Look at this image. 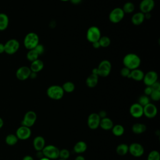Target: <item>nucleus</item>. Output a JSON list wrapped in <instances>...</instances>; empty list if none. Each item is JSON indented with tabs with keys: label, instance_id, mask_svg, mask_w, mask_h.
<instances>
[{
	"label": "nucleus",
	"instance_id": "nucleus-1",
	"mask_svg": "<svg viewBox=\"0 0 160 160\" xmlns=\"http://www.w3.org/2000/svg\"><path fill=\"white\" fill-rule=\"evenodd\" d=\"M122 63L124 67L131 71L139 68L141 63V60L140 57L136 54L128 53L124 56Z\"/></svg>",
	"mask_w": 160,
	"mask_h": 160
},
{
	"label": "nucleus",
	"instance_id": "nucleus-2",
	"mask_svg": "<svg viewBox=\"0 0 160 160\" xmlns=\"http://www.w3.org/2000/svg\"><path fill=\"white\" fill-rule=\"evenodd\" d=\"M112 65L109 61L102 60L101 61L97 68L92 69V73L101 77H107L111 71Z\"/></svg>",
	"mask_w": 160,
	"mask_h": 160
},
{
	"label": "nucleus",
	"instance_id": "nucleus-3",
	"mask_svg": "<svg viewBox=\"0 0 160 160\" xmlns=\"http://www.w3.org/2000/svg\"><path fill=\"white\" fill-rule=\"evenodd\" d=\"M23 44L27 49H33L38 44H39V38L36 32H29L25 36Z\"/></svg>",
	"mask_w": 160,
	"mask_h": 160
},
{
	"label": "nucleus",
	"instance_id": "nucleus-4",
	"mask_svg": "<svg viewBox=\"0 0 160 160\" xmlns=\"http://www.w3.org/2000/svg\"><path fill=\"white\" fill-rule=\"evenodd\" d=\"M47 96L51 99L59 100L62 99L64 92L62 86L59 85H52L48 87L46 91Z\"/></svg>",
	"mask_w": 160,
	"mask_h": 160
},
{
	"label": "nucleus",
	"instance_id": "nucleus-5",
	"mask_svg": "<svg viewBox=\"0 0 160 160\" xmlns=\"http://www.w3.org/2000/svg\"><path fill=\"white\" fill-rule=\"evenodd\" d=\"M44 157L49 159H56L59 158V149L55 146L49 144L45 146L42 150Z\"/></svg>",
	"mask_w": 160,
	"mask_h": 160
},
{
	"label": "nucleus",
	"instance_id": "nucleus-6",
	"mask_svg": "<svg viewBox=\"0 0 160 160\" xmlns=\"http://www.w3.org/2000/svg\"><path fill=\"white\" fill-rule=\"evenodd\" d=\"M101 37V33L99 28L97 26H92L89 27L86 32V39L91 43L98 41Z\"/></svg>",
	"mask_w": 160,
	"mask_h": 160
},
{
	"label": "nucleus",
	"instance_id": "nucleus-7",
	"mask_svg": "<svg viewBox=\"0 0 160 160\" xmlns=\"http://www.w3.org/2000/svg\"><path fill=\"white\" fill-rule=\"evenodd\" d=\"M4 52L8 54L12 55L15 54L19 49V42L15 39H11L4 44Z\"/></svg>",
	"mask_w": 160,
	"mask_h": 160
},
{
	"label": "nucleus",
	"instance_id": "nucleus-8",
	"mask_svg": "<svg viewBox=\"0 0 160 160\" xmlns=\"http://www.w3.org/2000/svg\"><path fill=\"white\" fill-rule=\"evenodd\" d=\"M36 119V113L33 111H28L25 113L21 124L22 126L31 128L34 124Z\"/></svg>",
	"mask_w": 160,
	"mask_h": 160
},
{
	"label": "nucleus",
	"instance_id": "nucleus-9",
	"mask_svg": "<svg viewBox=\"0 0 160 160\" xmlns=\"http://www.w3.org/2000/svg\"><path fill=\"white\" fill-rule=\"evenodd\" d=\"M124 15L125 14L122 8H115L110 12L109 14V19L112 23L116 24L123 19Z\"/></svg>",
	"mask_w": 160,
	"mask_h": 160
},
{
	"label": "nucleus",
	"instance_id": "nucleus-10",
	"mask_svg": "<svg viewBox=\"0 0 160 160\" xmlns=\"http://www.w3.org/2000/svg\"><path fill=\"white\" fill-rule=\"evenodd\" d=\"M128 152L134 157L139 158L143 155L144 149L143 146L138 142H133L129 146Z\"/></svg>",
	"mask_w": 160,
	"mask_h": 160
},
{
	"label": "nucleus",
	"instance_id": "nucleus-11",
	"mask_svg": "<svg viewBox=\"0 0 160 160\" xmlns=\"http://www.w3.org/2000/svg\"><path fill=\"white\" fill-rule=\"evenodd\" d=\"M15 134L18 139L26 140L30 138L31 135V130L30 128L21 125L16 129Z\"/></svg>",
	"mask_w": 160,
	"mask_h": 160
},
{
	"label": "nucleus",
	"instance_id": "nucleus-12",
	"mask_svg": "<svg viewBox=\"0 0 160 160\" xmlns=\"http://www.w3.org/2000/svg\"><path fill=\"white\" fill-rule=\"evenodd\" d=\"M101 118L98 113L92 112L88 118V126L91 129H96L99 126Z\"/></svg>",
	"mask_w": 160,
	"mask_h": 160
},
{
	"label": "nucleus",
	"instance_id": "nucleus-13",
	"mask_svg": "<svg viewBox=\"0 0 160 160\" xmlns=\"http://www.w3.org/2000/svg\"><path fill=\"white\" fill-rule=\"evenodd\" d=\"M31 71L29 67L26 66H23L19 67L16 72V76L18 79L20 81H24L28 79L30 76Z\"/></svg>",
	"mask_w": 160,
	"mask_h": 160
},
{
	"label": "nucleus",
	"instance_id": "nucleus-14",
	"mask_svg": "<svg viewBox=\"0 0 160 160\" xmlns=\"http://www.w3.org/2000/svg\"><path fill=\"white\" fill-rule=\"evenodd\" d=\"M158 75L154 71H149L144 74L143 78V82L146 86H151L152 84L158 81Z\"/></svg>",
	"mask_w": 160,
	"mask_h": 160
},
{
	"label": "nucleus",
	"instance_id": "nucleus-15",
	"mask_svg": "<svg viewBox=\"0 0 160 160\" xmlns=\"http://www.w3.org/2000/svg\"><path fill=\"white\" fill-rule=\"evenodd\" d=\"M155 6V2L154 0H142L139 4V8L140 12L143 14L151 12Z\"/></svg>",
	"mask_w": 160,
	"mask_h": 160
},
{
	"label": "nucleus",
	"instance_id": "nucleus-16",
	"mask_svg": "<svg viewBox=\"0 0 160 160\" xmlns=\"http://www.w3.org/2000/svg\"><path fill=\"white\" fill-rule=\"evenodd\" d=\"M158 114V108L152 103L149 102L143 107V115L148 118H153Z\"/></svg>",
	"mask_w": 160,
	"mask_h": 160
},
{
	"label": "nucleus",
	"instance_id": "nucleus-17",
	"mask_svg": "<svg viewBox=\"0 0 160 160\" xmlns=\"http://www.w3.org/2000/svg\"><path fill=\"white\" fill-rule=\"evenodd\" d=\"M130 114L134 118H139L143 116V107L139 103L132 104L129 108Z\"/></svg>",
	"mask_w": 160,
	"mask_h": 160
},
{
	"label": "nucleus",
	"instance_id": "nucleus-18",
	"mask_svg": "<svg viewBox=\"0 0 160 160\" xmlns=\"http://www.w3.org/2000/svg\"><path fill=\"white\" fill-rule=\"evenodd\" d=\"M32 145L36 151H42L46 146L45 139L41 136H38L34 138Z\"/></svg>",
	"mask_w": 160,
	"mask_h": 160
},
{
	"label": "nucleus",
	"instance_id": "nucleus-19",
	"mask_svg": "<svg viewBox=\"0 0 160 160\" xmlns=\"http://www.w3.org/2000/svg\"><path fill=\"white\" fill-rule=\"evenodd\" d=\"M144 76V72L141 69L137 68L131 71L130 74L128 78H131L136 81H142Z\"/></svg>",
	"mask_w": 160,
	"mask_h": 160
},
{
	"label": "nucleus",
	"instance_id": "nucleus-20",
	"mask_svg": "<svg viewBox=\"0 0 160 160\" xmlns=\"http://www.w3.org/2000/svg\"><path fill=\"white\" fill-rule=\"evenodd\" d=\"M31 72H34L38 73L42 70L44 68V62L41 59H36L32 62H31L30 67H29Z\"/></svg>",
	"mask_w": 160,
	"mask_h": 160
},
{
	"label": "nucleus",
	"instance_id": "nucleus-21",
	"mask_svg": "<svg viewBox=\"0 0 160 160\" xmlns=\"http://www.w3.org/2000/svg\"><path fill=\"white\" fill-rule=\"evenodd\" d=\"M144 14L141 12H138L134 13L131 17V22L134 25H141L144 21Z\"/></svg>",
	"mask_w": 160,
	"mask_h": 160
},
{
	"label": "nucleus",
	"instance_id": "nucleus-22",
	"mask_svg": "<svg viewBox=\"0 0 160 160\" xmlns=\"http://www.w3.org/2000/svg\"><path fill=\"white\" fill-rule=\"evenodd\" d=\"M99 76L95 74L91 73L86 80V84L87 86L89 88H93L96 87L98 83Z\"/></svg>",
	"mask_w": 160,
	"mask_h": 160
},
{
	"label": "nucleus",
	"instance_id": "nucleus-23",
	"mask_svg": "<svg viewBox=\"0 0 160 160\" xmlns=\"http://www.w3.org/2000/svg\"><path fill=\"white\" fill-rule=\"evenodd\" d=\"M113 126H114L113 122L110 118L106 117L101 119L99 126L101 128V129L106 131H108L111 129Z\"/></svg>",
	"mask_w": 160,
	"mask_h": 160
},
{
	"label": "nucleus",
	"instance_id": "nucleus-24",
	"mask_svg": "<svg viewBox=\"0 0 160 160\" xmlns=\"http://www.w3.org/2000/svg\"><path fill=\"white\" fill-rule=\"evenodd\" d=\"M87 149V144L83 141H79L77 142L74 147L73 151L77 154H81L84 152Z\"/></svg>",
	"mask_w": 160,
	"mask_h": 160
},
{
	"label": "nucleus",
	"instance_id": "nucleus-25",
	"mask_svg": "<svg viewBox=\"0 0 160 160\" xmlns=\"http://www.w3.org/2000/svg\"><path fill=\"white\" fill-rule=\"evenodd\" d=\"M146 131V126L144 124L137 122L132 125V131L136 134H140Z\"/></svg>",
	"mask_w": 160,
	"mask_h": 160
},
{
	"label": "nucleus",
	"instance_id": "nucleus-26",
	"mask_svg": "<svg viewBox=\"0 0 160 160\" xmlns=\"http://www.w3.org/2000/svg\"><path fill=\"white\" fill-rule=\"evenodd\" d=\"M9 18L4 13H0V31L6 30L9 25Z\"/></svg>",
	"mask_w": 160,
	"mask_h": 160
},
{
	"label": "nucleus",
	"instance_id": "nucleus-27",
	"mask_svg": "<svg viewBox=\"0 0 160 160\" xmlns=\"http://www.w3.org/2000/svg\"><path fill=\"white\" fill-rule=\"evenodd\" d=\"M18 138L15 134H9L5 138V142L9 146H14L18 141Z\"/></svg>",
	"mask_w": 160,
	"mask_h": 160
},
{
	"label": "nucleus",
	"instance_id": "nucleus-28",
	"mask_svg": "<svg viewBox=\"0 0 160 160\" xmlns=\"http://www.w3.org/2000/svg\"><path fill=\"white\" fill-rule=\"evenodd\" d=\"M129 146L124 143H121L116 147V152L119 156H124L128 152Z\"/></svg>",
	"mask_w": 160,
	"mask_h": 160
},
{
	"label": "nucleus",
	"instance_id": "nucleus-29",
	"mask_svg": "<svg viewBox=\"0 0 160 160\" xmlns=\"http://www.w3.org/2000/svg\"><path fill=\"white\" fill-rule=\"evenodd\" d=\"M111 129L112 134L117 137L121 136L124 133V128L121 124L114 125Z\"/></svg>",
	"mask_w": 160,
	"mask_h": 160
},
{
	"label": "nucleus",
	"instance_id": "nucleus-30",
	"mask_svg": "<svg viewBox=\"0 0 160 160\" xmlns=\"http://www.w3.org/2000/svg\"><path fill=\"white\" fill-rule=\"evenodd\" d=\"M124 14H130L134 12L135 9V6L132 2H126L122 8Z\"/></svg>",
	"mask_w": 160,
	"mask_h": 160
},
{
	"label": "nucleus",
	"instance_id": "nucleus-31",
	"mask_svg": "<svg viewBox=\"0 0 160 160\" xmlns=\"http://www.w3.org/2000/svg\"><path fill=\"white\" fill-rule=\"evenodd\" d=\"M62 88L64 92L71 93L74 91L75 84L71 81H66L62 84Z\"/></svg>",
	"mask_w": 160,
	"mask_h": 160
},
{
	"label": "nucleus",
	"instance_id": "nucleus-32",
	"mask_svg": "<svg viewBox=\"0 0 160 160\" xmlns=\"http://www.w3.org/2000/svg\"><path fill=\"white\" fill-rule=\"evenodd\" d=\"M39 56L38 55L37 52L34 49L29 50V51L28 52V53L26 54V58H27L28 60L31 62H32V61L38 59Z\"/></svg>",
	"mask_w": 160,
	"mask_h": 160
},
{
	"label": "nucleus",
	"instance_id": "nucleus-33",
	"mask_svg": "<svg viewBox=\"0 0 160 160\" xmlns=\"http://www.w3.org/2000/svg\"><path fill=\"white\" fill-rule=\"evenodd\" d=\"M100 47L107 48L111 44V39L108 36H101L98 41Z\"/></svg>",
	"mask_w": 160,
	"mask_h": 160
},
{
	"label": "nucleus",
	"instance_id": "nucleus-34",
	"mask_svg": "<svg viewBox=\"0 0 160 160\" xmlns=\"http://www.w3.org/2000/svg\"><path fill=\"white\" fill-rule=\"evenodd\" d=\"M147 160H160V154L156 150L151 151L147 158Z\"/></svg>",
	"mask_w": 160,
	"mask_h": 160
},
{
	"label": "nucleus",
	"instance_id": "nucleus-35",
	"mask_svg": "<svg viewBox=\"0 0 160 160\" xmlns=\"http://www.w3.org/2000/svg\"><path fill=\"white\" fill-rule=\"evenodd\" d=\"M150 102V98L149 96L144 94L141 96L139 98H138V103H139L140 105H141L142 107L145 106L146 105H147L148 104H149Z\"/></svg>",
	"mask_w": 160,
	"mask_h": 160
},
{
	"label": "nucleus",
	"instance_id": "nucleus-36",
	"mask_svg": "<svg viewBox=\"0 0 160 160\" xmlns=\"http://www.w3.org/2000/svg\"><path fill=\"white\" fill-rule=\"evenodd\" d=\"M69 156H70V152L68 149H62L59 150V158H60V159L66 160L69 158Z\"/></svg>",
	"mask_w": 160,
	"mask_h": 160
},
{
	"label": "nucleus",
	"instance_id": "nucleus-37",
	"mask_svg": "<svg viewBox=\"0 0 160 160\" xmlns=\"http://www.w3.org/2000/svg\"><path fill=\"white\" fill-rule=\"evenodd\" d=\"M150 98L154 101H158L160 99V91H152L150 94Z\"/></svg>",
	"mask_w": 160,
	"mask_h": 160
},
{
	"label": "nucleus",
	"instance_id": "nucleus-38",
	"mask_svg": "<svg viewBox=\"0 0 160 160\" xmlns=\"http://www.w3.org/2000/svg\"><path fill=\"white\" fill-rule=\"evenodd\" d=\"M34 49L37 52V53L38 54L39 56L42 54L44 53V50H45L44 46L42 44H38L35 47V48Z\"/></svg>",
	"mask_w": 160,
	"mask_h": 160
},
{
	"label": "nucleus",
	"instance_id": "nucleus-39",
	"mask_svg": "<svg viewBox=\"0 0 160 160\" xmlns=\"http://www.w3.org/2000/svg\"><path fill=\"white\" fill-rule=\"evenodd\" d=\"M130 72H131V70L129 69L128 68H126V67H123L121 71H120V74L121 75L124 77V78H128L129 74H130Z\"/></svg>",
	"mask_w": 160,
	"mask_h": 160
},
{
	"label": "nucleus",
	"instance_id": "nucleus-40",
	"mask_svg": "<svg viewBox=\"0 0 160 160\" xmlns=\"http://www.w3.org/2000/svg\"><path fill=\"white\" fill-rule=\"evenodd\" d=\"M152 91H160V83L158 81L151 86Z\"/></svg>",
	"mask_w": 160,
	"mask_h": 160
},
{
	"label": "nucleus",
	"instance_id": "nucleus-41",
	"mask_svg": "<svg viewBox=\"0 0 160 160\" xmlns=\"http://www.w3.org/2000/svg\"><path fill=\"white\" fill-rule=\"evenodd\" d=\"M152 92V89L151 88V86H146L144 89V94L149 96H150V94H151V92Z\"/></svg>",
	"mask_w": 160,
	"mask_h": 160
},
{
	"label": "nucleus",
	"instance_id": "nucleus-42",
	"mask_svg": "<svg viewBox=\"0 0 160 160\" xmlns=\"http://www.w3.org/2000/svg\"><path fill=\"white\" fill-rule=\"evenodd\" d=\"M98 114H99V117H100L101 119L104 118H106V115H107V112H106L105 111H104V110L101 111H100L99 113H98Z\"/></svg>",
	"mask_w": 160,
	"mask_h": 160
},
{
	"label": "nucleus",
	"instance_id": "nucleus-43",
	"mask_svg": "<svg viewBox=\"0 0 160 160\" xmlns=\"http://www.w3.org/2000/svg\"><path fill=\"white\" fill-rule=\"evenodd\" d=\"M92 45L93 46L94 48L95 49H98L100 48V45H99V43L98 41H96V42H94L93 43H92Z\"/></svg>",
	"mask_w": 160,
	"mask_h": 160
},
{
	"label": "nucleus",
	"instance_id": "nucleus-44",
	"mask_svg": "<svg viewBox=\"0 0 160 160\" xmlns=\"http://www.w3.org/2000/svg\"><path fill=\"white\" fill-rule=\"evenodd\" d=\"M22 160H34V158L30 155H26L23 157Z\"/></svg>",
	"mask_w": 160,
	"mask_h": 160
},
{
	"label": "nucleus",
	"instance_id": "nucleus-45",
	"mask_svg": "<svg viewBox=\"0 0 160 160\" xmlns=\"http://www.w3.org/2000/svg\"><path fill=\"white\" fill-rule=\"evenodd\" d=\"M70 2L73 4H75V5H77V4H79L81 2L82 0H69Z\"/></svg>",
	"mask_w": 160,
	"mask_h": 160
},
{
	"label": "nucleus",
	"instance_id": "nucleus-46",
	"mask_svg": "<svg viewBox=\"0 0 160 160\" xmlns=\"http://www.w3.org/2000/svg\"><path fill=\"white\" fill-rule=\"evenodd\" d=\"M37 157H38L39 159H41V158H42V157H44V155H43V153H42V151H37Z\"/></svg>",
	"mask_w": 160,
	"mask_h": 160
},
{
	"label": "nucleus",
	"instance_id": "nucleus-47",
	"mask_svg": "<svg viewBox=\"0 0 160 160\" xmlns=\"http://www.w3.org/2000/svg\"><path fill=\"white\" fill-rule=\"evenodd\" d=\"M4 52V44L0 43V54Z\"/></svg>",
	"mask_w": 160,
	"mask_h": 160
},
{
	"label": "nucleus",
	"instance_id": "nucleus-48",
	"mask_svg": "<svg viewBox=\"0 0 160 160\" xmlns=\"http://www.w3.org/2000/svg\"><path fill=\"white\" fill-rule=\"evenodd\" d=\"M74 160H86L85 159V158L81 155H79V156H77L75 158Z\"/></svg>",
	"mask_w": 160,
	"mask_h": 160
},
{
	"label": "nucleus",
	"instance_id": "nucleus-49",
	"mask_svg": "<svg viewBox=\"0 0 160 160\" xmlns=\"http://www.w3.org/2000/svg\"><path fill=\"white\" fill-rule=\"evenodd\" d=\"M37 77V73L34 72H31L29 78L31 79H35Z\"/></svg>",
	"mask_w": 160,
	"mask_h": 160
},
{
	"label": "nucleus",
	"instance_id": "nucleus-50",
	"mask_svg": "<svg viewBox=\"0 0 160 160\" xmlns=\"http://www.w3.org/2000/svg\"><path fill=\"white\" fill-rule=\"evenodd\" d=\"M3 125H4V121L1 118H0V129L2 128Z\"/></svg>",
	"mask_w": 160,
	"mask_h": 160
},
{
	"label": "nucleus",
	"instance_id": "nucleus-51",
	"mask_svg": "<svg viewBox=\"0 0 160 160\" xmlns=\"http://www.w3.org/2000/svg\"><path fill=\"white\" fill-rule=\"evenodd\" d=\"M39 160H51V159H48V158H47L46 157H42V158L39 159Z\"/></svg>",
	"mask_w": 160,
	"mask_h": 160
},
{
	"label": "nucleus",
	"instance_id": "nucleus-52",
	"mask_svg": "<svg viewBox=\"0 0 160 160\" xmlns=\"http://www.w3.org/2000/svg\"><path fill=\"white\" fill-rule=\"evenodd\" d=\"M60 1H64V2H65V1H69V0H60Z\"/></svg>",
	"mask_w": 160,
	"mask_h": 160
},
{
	"label": "nucleus",
	"instance_id": "nucleus-53",
	"mask_svg": "<svg viewBox=\"0 0 160 160\" xmlns=\"http://www.w3.org/2000/svg\"><path fill=\"white\" fill-rule=\"evenodd\" d=\"M58 160H64V159H58Z\"/></svg>",
	"mask_w": 160,
	"mask_h": 160
}]
</instances>
